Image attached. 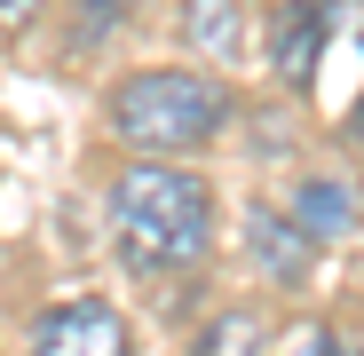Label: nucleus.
Returning a JSON list of instances; mask_svg holds the SVG:
<instances>
[{"instance_id":"nucleus-1","label":"nucleus","mask_w":364,"mask_h":356,"mask_svg":"<svg viewBox=\"0 0 364 356\" xmlns=\"http://www.w3.org/2000/svg\"><path fill=\"white\" fill-rule=\"evenodd\" d=\"M111 230L135 269H191L214 246V190L174 158H143L111 174Z\"/></svg>"},{"instance_id":"nucleus-2","label":"nucleus","mask_w":364,"mask_h":356,"mask_svg":"<svg viewBox=\"0 0 364 356\" xmlns=\"http://www.w3.org/2000/svg\"><path fill=\"white\" fill-rule=\"evenodd\" d=\"M222 119H230V95L206 80V72H127L111 87V127L127 151L143 158H182V151H206L222 135Z\"/></svg>"},{"instance_id":"nucleus-3","label":"nucleus","mask_w":364,"mask_h":356,"mask_svg":"<svg viewBox=\"0 0 364 356\" xmlns=\"http://www.w3.org/2000/svg\"><path fill=\"white\" fill-rule=\"evenodd\" d=\"M127 317H119L111 301H95V293H80V301H55L40 325H32V356H127Z\"/></svg>"},{"instance_id":"nucleus-4","label":"nucleus","mask_w":364,"mask_h":356,"mask_svg":"<svg viewBox=\"0 0 364 356\" xmlns=\"http://www.w3.org/2000/svg\"><path fill=\"white\" fill-rule=\"evenodd\" d=\"M246 246H254L262 277H277V285H301L309 261H317V237L301 230L293 214H277V206H254V214H246Z\"/></svg>"},{"instance_id":"nucleus-5","label":"nucleus","mask_w":364,"mask_h":356,"mask_svg":"<svg viewBox=\"0 0 364 356\" xmlns=\"http://www.w3.org/2000/svg\"><path fill=\"white\" fill-rule=\"evenodd\" d=\"M317 48H325V0H285L277 24H269V64L285 87H309L317 80Z\"/></svg>"},{"instance_id":"nucleus-6","label":"nucleus","mask_w":364,"mask_h":356,"mask_svg":"<svg viewBox=\"0 0 364 356\" xmlns=\"http://www.w3.org/2000/svg\"><path fill=\"white\" fill-rule=\"evenodd\" d=\"M182 48L206 64H237L246 55V9L237 0H182Z\"/></svg>"},{"instance_id":"nucleus-7","label":"nucleus","mask_w":364,"mask_h":356,"mask_svg":"<svg viewBox=\"0 0 364 356\" xmlns=\"http://www.w3.org/2000/svg\"><path fill=\"white\" fill-rule=\"evenodd\" d=\"M293 222L309 230L317 246H325V237H348V222H356V190L341 183V174H309V183L293 190Z\"/></svg>"},{"instance_id":"nucleus-8","label":"nucleus","mask_w":364,"mask_h":356,"mask_svg":"<svg viewBox=\"0 0 364 356\" xmlns=\"http://www.w3.org/2000/svg\"><path fill=\"white\" fill-rule=\"evenodd\" d=\"M191 356H262V317H254V309H222V317L198 333Z\"/></svg>"},{"instance_id":"nucleus-9","label":"nucleus","mask_w":364,"mask_h":356,"mask_svg":"<svg viewBox=\"0 0 364 356\" xmlns=\"http://www.w3.org/2000/svg\"><path fill=\"white\" fill-rule=\"evenodd\" d=\"M135 0H80V16H87V40H103V32H119V16H127Z\"/></svg>"},{"instance_id":"nucleus-10","label":"nucleus","mask_w":364,"mask_h":356,"mask_svg":"<svg viewBox=\"0 0 364 356\" xmlns=\"http://www.w3.org/2000/svg\"><path fill=\"white\" fill-rule=\"evenodd\" d=\"M285 356H341V340L325 325H301V333H285Z\"/></svg>"},{"instance_id":"nucleus-11","label":"nucleus","mask_w":364,"mask_h":356,"mask_svg":"<svg viewBox=\"0 0 364 356\" xmlns=\"http://www.w3.org/2000/svg\"><path fill=\"white\" fill-rule=\"evenodd\" d=\"M40 16V0H0V32H24Z\"/></svg>"}]
</instances>
